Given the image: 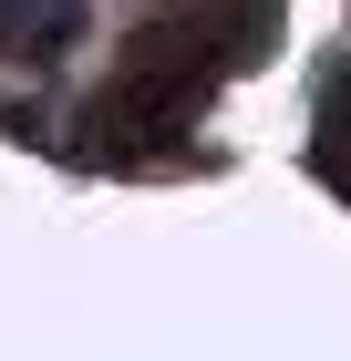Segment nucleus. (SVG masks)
I'll return each mask as SVG.
<instances>
[{"mask_svg":"<svg viewBox=\"0 0 351 361\" xmlns=\"http://www.w3.org/2000/svg\"><path fill=\"white\" fill-rule=\"evenodd\" d=\"M0 42H83V0H0Z\"/></svg>","mask_w":351,"mask_h":361,"instance_id":"f257e3e1","label":"nucleus"}]
</instances>
